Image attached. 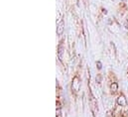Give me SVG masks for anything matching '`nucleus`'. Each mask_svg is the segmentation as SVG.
Listing matches in <instances>:
<instances>
[{"mask_svg": "<svg viewBox=\"0 0 128 117\" xmlns=\"http://www.w3.org/2000/svg\"><path fill=\"white\" fill-rule=\"evenodd\" d=\"M116 102H117V104H118V105H120V106H126V105H127V99H126V98H125V96H124V95H122V94L118 96V98H117Z\"/></svg>", "mask_w": 128, "mask_h": 117, "instance_id": "obj_1", "label": "nucleus"}, {"mask_svg": "<svg viewBox=\"0 0 128 117\" xmlns=\"http://www.w3.org/2000/svg\"><path fill=\"white\" fill-rule=\"evenodd\" d=\"M80 80H78V78L76 76L74 80H72V90H74V92H76L78 89H80Z\"/></svg>", "mask_w": 128, "mask_h": 117, "instance_id": "obj_2", "label": "nucleus"}, {"mask_svg": "<svg viewBox=\"0 0 128 117\" xmlns=\"http://www.w3.org/2000/svg\"><path fill=\"white\" fill-rule=\"evenodd\" d=\"M64 20H61L60 23L58 24V27H57V34L58 35H62L64 33Z\"/></svg>", "mask_w": 128, "mask_h": 117, "instance_id": "obj_3", "label": "nucleus"}, {"mask_svg": "<svg viewBox=\"0 0 128 117\" xmlns=\"http://www.w3.org/2000/svg\"><path fill=\"white\" fill-rule=\"evenodd\" d=\"M63 50H64V46H63V44H61L58 48V55H59V58L61 60H62V55H63V52H64Z\"/></svg>", "mask_w": 128, "mask_h": 117, "instance_id": "obj_4", "label": "nucleus"}, {"mask_svg": "<svg viewBox=\"0 0 128 117\" xmlns=\"http://www.w3.org/2000/svg\"><path fill=\"white\" fill-rule=\"evenodd\" d=\"M110 90H111L112 92H116V91L118 90V84H117V82H112V84H111V86H110Z\"/></svg>", "mask_w": 128, "mask_h": 117, "instance_id": "obj_5", "label": "nucleus"}, {"mask_svg": "<svg viewBox=\"0 0 128 117\" xmlns=\"http://www.w3.org/2000/svg\"><path fill=\"white\" fill-rule=\"evenodd\" d=\"M96 66H97V68H98V70H101L102 64H101V62H100L99 60H97V62H96Z\"/></svg>", "mask_w": 128, "mask_h": 117, "instance_id": "obj_6", "label": "nucleus"}, {"mask_svg": "<svg viewBox=\"0 0 128 117\" xmlns=\"http://www.w3.org/2000/svg\"><path fill=\"white\" fill-rule=\"evenodd\" d=\"M124 27H125L126 29H128V20H126V21H125V24H124Z\"/></svg>", "mask_w": 128, "mask_h": 117, "instance_id": "obj_7", "label": "nucleus"}, {"mask_svg": "<svg viewBox=\"0 0 128 117\" xmlns=\"http://www.w3.org/2000/svg\"><path fill=\"white\" fill-rule=\"evenodd\" d=\"M96 82H100V76H98V78H96Z\"/></svg>", "mask_w": 128, "mask_h": 117, "instance_id": "obj_8", "label": "nucleus"}]
</instances>
